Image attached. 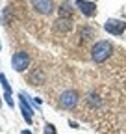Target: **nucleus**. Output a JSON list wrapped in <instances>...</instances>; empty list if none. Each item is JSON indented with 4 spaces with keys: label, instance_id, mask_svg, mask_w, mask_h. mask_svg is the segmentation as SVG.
<instances>
[{
    "label": "nucleus",
    "instance_id": "nucleus-1",
    "mask_svg": "<svg viewBox=\"0 0 126 134\" xmlns=\"http://www.w3.org/2000/svg\"><path fill=\"white\" fill-rule=\"evenodd\" d=\"M111 52H113V45L109 41H98L91 48V58H93V62L102 63V62H106L109 56H111Z\"/></svg>",
    "mask_w": 126,
    "mask_h": 134
},
{
    "label": "nucleus",
    "instance_id": "nucleus-2",
    "mask_svg": "<svg viewBox=\"0 0 126 134\" xmlns=\"http://www.w3.org/2000/svg\"><path fill=\"white\" fill-rule=\"evenodd\" d=\"M78 100H80V95H78L74 90H67V91H63L61 97H59V106L61 108H74L78 104Z\"/></svg>",
    "mask_w": 126,
    "mask_h": 134
},
{
    "label": "nucleus",
    "instance_id": "nucleus-3",
    "mask_svg": "<svg viewBox=\"0 0 126 134\" xmlns=\"http://www.w3.org/2000/svg\"><path fill=\"white\" fill-rule=\"evenodd\" d=\"M11 65H13L15 71H24L26 67L30 65V56H28V52H24V50L15 52L13 58H11Z\"/></svg>",
    "mask_w": 126,
    "mask_h": 134
},
{
    "label": "nucleus",
    "instance_id": "nucleus-4",
    "mask_svg": "<svg viewBox=\"0 0 126 134\" xmlns=\"http://www.w3.org/2000/svg\"><path fill=\"white\" fill-rule=\"evenodd\" d=\"M104 30L113 34V36H122L124 30H126V23L124 21H119V19H108L104 23Z\"/></svg>",
    "mask_w": 126,
    "mask_h": 134
},
{
    "label": "nucleus",
    "instance_id": "nucleus-5",
    "mask_svg": "<svg viewBox=\"0 0 126 134\" xmlns=\"http://www.w3.org/2000/svg\"><path fill=\"white\" fill-rule=\"evenodd\" d=\"M32 4H34V9L41 15H50L54 11L52 0H32Z\"/></svg>",
    "mask_w": 126,
    "mask_h": 134
},
{
    "label": "nucleus",
    "instance_id": "nucleus-6",
    "mask_svg": "<svg viewBox=\"0 0 126 134\" xmlns=\"http://www.w3.org/2000/svg\"><path fill=\"white\" fill-rule=\"evenodd\" d=\"M76 6L80 8V11L85 15V17H93L97 13V6L95 2H87V0H76Z\"/></svg>",
    "mask_w": 126,
    "mask_h": 134
},
{
    "label": "nucleus",
    "instance_id": "nucleus-7",
    "mask_svg": "<svg viewBox=\"0 0 126 134\" xmlns=\"http://www.w3.org/2000/svg\"><path fill=\"white\" fill-rule=\"evenodd\" d=\"M71 28H72L71 19H58L54 23V32H58V34H67V32H71Z\"/></svg>",
    "mask_w": 126,
    "mask_h": 134
},
{
    "label": "nucleus",
    "instance_id": "nucleus-8",
    "mask_svg": "<svg viewBox=\"0 0 126 134\" xmlns=\"http://www.w3.org/2000/svg\"><path fill=\"white\" fill-rule=\"evenodd\" d=\"M19 97H21V110H22L24 119H26V123H32V108H30V106H28V103H26V95H24V93H21Z\"/></svg>",
    "mask_w": 126,
    "mask_h": 134
},
{
    "label": "nucleus",
    "instance_id": "nucleus-9",
    "mask_svg": "<svg viewBox=\"0 0 126 134\" xmlns=\"http://www.w3.org/2000/svg\"><path fill=\"white\" fill-rule=\"evenodd\" d=\"M58 13H59V19H71V15H72V6L65 0V2H61V4H59Z\"/></svg>",
    "mask_w": 126,
    "mask_h": 134
},
{
    "label": "nucleus",
    "instance_id": "nucleus-10",
    "mask_svg": "<svg viewBox=\"0 0 126 134\" xmlns=\"http://www.w3.org/2000/svg\"><path fill=\"white\" fill-rule=\"evenodd\" d=\"M28 82H30V84H41V82H45V76H43V73L37 69V71H34V73L28 76Z\"/></svg>",
    "mask_w": 126,
    "mask_h": 134
},
{
    "label": "nucleus",
    "instance_id": "nucleus-11",
    "mask_svg": "<svg viewBox=\"0 0 126 134\" xmlns=\"http://www.w3.org/2000/svg\"><path fill=\"white\" fill-rule=\"evenodd\" d=\"M0 82H2V86H4V91H6V100H8V104L11 106L13 103H11V88H9V84H8V80H6V76L4 75H0Z\"/></svg>",
    "mask_w": 126,
    "mask_h": 134
},
{
    "label": "nucleus",
    "instance_id": "nucleus-12",
    "mask_svg": "<svg viewBox=\"0 0 126 134\" xmlns=\"http://www.w3.org/2000/svg\"><path fill=\"white\" fill-rule=\"evenodd\" d=\"M89 104H91V106H100V99H98V95L89 93Z\"/></svg>",
    "mask_w": 126,
    "mask_h": 134
},
{
    "label": "nucleus",
    "instance_id": "nucleus-13",
    "mask_svg": "<svg viewBox=\"0 0 126 134\" xmlns=\"http://www.w3.org/2000/svg\"><path fill=\"white\" fill-rule=\"evenodd\" d=\"M45 132H46V134H56V129H54V125L46 123V129H45Z\"/></svg>",
    "mask_w": 126,
    "mask_h": 134
},
{
    "label": "nucleus",
    "instance_id": "nucleus-14",
    "mask_svg": "<svg viewBox=\"0 0 126 134\" xmlns=\"http://www.w3.org/2000/svg\"><path fill=\"white\" fill-rule=\"evenodd\" d=\"M22 134H30V130H24V132H22Z\"/></svg>",
    "mask_w": 126,
    "mask_h": 134
}]
</instances>
